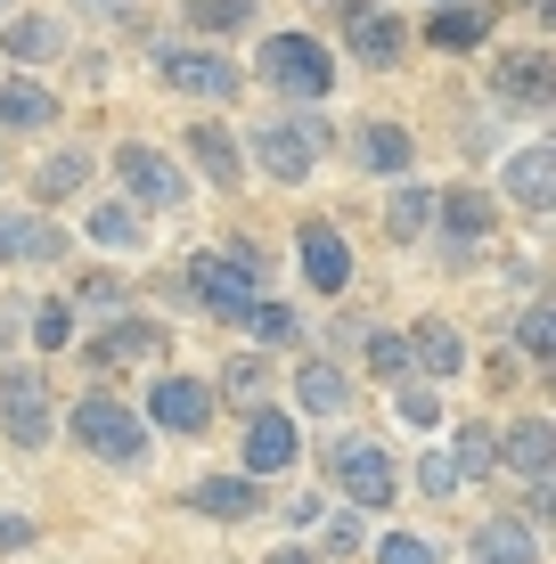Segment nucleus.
Instances as JSON below:
<instances>
[{
    "instance_id": "obj_7",
    "label": "nucleus",
    "mask_w": 556,
    "mask_h": 564,
    "mask_svg": "<svg viewBox=\"0 0 556 564\" xmlns=\"http://www.w3.org/2000/svg\"><path fill=\"white\" fill-rule=\"evenodd\" d=\"M148 417H156L164 434H205V417H214V393H205L197 377H164L156 393H148Z\"/></svg>"
},
{
    "instance_id": "obj_34",
    "label": "nucleus",
    "mask_w": 556,
    "mask_h": 564,
    "mask_svg": "<svg viewBox=\"0 0 556 564\" xmlns=\"http://www.w3.org/2000/svg\"><path fill=\"white\" fill-rule=\"evenodd\" d=\"M369 368L377 377H401L410 368V336H369Z\"/></svg>"
},
{
    "instance_id": "obj_3",
    "label": "nucleus",
    "mask_w": 556,
    "mask_h": 564,
    "mask_svg": "<svg viewBox=\"0 0 556 564\" xmlns=\"http://www.w3.org/2000/svg\"><path fill=\"white\" fill-rule=\"evenodd\" d=\"M262 74H271L286 99H319V90L336 83L328 50H319L312 33H271V42H262Z\"/></svg>"
},
{
    "instance_id": "obj_14",
    "label": "nucleus",
    "mask_w": 556,
    "mask_h": 564,
    "mask_svg": "<svg viewBox=\"0 0 556 564\" xmlns=\"http://www.w3.org/2000/svg\"><path fill=\"white\" fill-rule=\"evenodd\" d=\"M475 564H541V549H532L524 523H475Z\"/></svg>"
},
{
    "instance_id": "obj_15",
    "label": "nucleus",
    "mask_w": 556,
    "mask_h": 564,
    "mask_svg": "<svg viewBox=\"0 0 556 564\" xmlns=\"http://www.w3.org/2000/svg\"><path fill=\"white\" fill-rule=\"evenodd\" d=\"M188 499H197L205 516H229V523L262 508V491H254V482H246V475H214V482H197V491H188Z\"/></svg>"
},
{
    "instance_id": "obj_30",
    "label": "nucleus",
    "mask_w": 556,
    "mask_h": 564,
    "mask_svg": "<svg viewBox=\"0 0 556 564\" xmlns=\"http://www.w3.org/2000/svg\"><path fill=\"white\" fill-rule=\"evenodd\" d=\"M90 238H99V246H131V238H140V221H131L123 205H90Z\"/></svg>"
},
{
    "instance_id": "obj_27",
    "label": "nucleus",
    "mask_w": 556,
    "mask_h": 564,
    "mask_svg": "<svg viewBox=\"0 0 556 564\" xmlns=\"http://www.w3.org/2000/svg\"><path fill=\"white\" fill-rule=\"evenodd\" d=\"M181 17L197 33H238L246 17H254V0H181Z\"/></svg>"
},
{
    "instance_id": "obj_41",
    "label": "nucleus",
    "mask_w": 556,
    "mask_h": 564,
    "mask_svg": "<svg viewBox=\"0 0 556 564\" xmlns=\"http://www.w3.org/2000/svg\"><path fill=\"white\" fill-rule=\"evenodd\" d=\"M328 9L344 17V25H352V17H369V0H328Z\"/></svg>"
},
{
    "instance_id": "obj_4",
    "label": "nucleus",
    "mask_w": 556,
    "mask_h": 564,
    "mask_svg": "<svg viewBox=\"0 0 556 564\" xmlns=\"http://www.w3.org/2000/svg\"><path fill=\"white\" fill-rule=\"evenodd\" d=\"M336 482H344V499H352V508H385L393 499V458L377 451V442H336Z\"/></svg>"
},
{
    "instance_id": "obj_28",
    "label": "nucleus",
    "mask_w": 556,
    "mask_h": 564,
    "mask_svg": "<svg viewBox=\"0 0 556 564\" xmlns=\"http://www.w3.org/2000/svg\"><path fill=\"white\" fill-rule=\"evenodd\" d=\"M9 57H57V25L50 17H17L9 25Z\"/></svg>"
},
{
    "instance_id": "obj_39",
    "label": "nucleus",
    "mask_w": 556,
    "mask_h": 564,
    "mask_svg": "<svg viewBox=\"0 0 556 564\" xmlns=\"http://www.w3.org/2000/svg\"><path fill=\"white\" fill-rule=\"evenodd\" d=\"M25 540H33V523H25V516H0V556L25 549Z\"/></svg>"
},
{
    "instance_id": "obj_20",
    "label": "nucleus",
    "mask_w": 556,
    "mask_h": 564,
    "mask_svg": "<svg viewBox=\"0 0 556 564\" xmlns=\"http://www.w3.org/2000/svg\"><path fill=\"white\" fill-rule=\"evenodd\" d=\"M164 344V327H148V319H123L115 336L90 344V368H115V360H140V352H156Z\"/></svg>"
},
{
    "instance_id": "obj_17",
    "label": "nucleus",
    "mask_w": 556,
    "mask_h": 564,
    "mask_svg": "<svg viewBox=\"0 0 556 564\" xmlns=\"http://www.w3.org/2000/svg\"><path fill=\"white\" fill-rule=\"evenodd\" d=\"M0 123L50 131V123H57V99H50V90H33V83H0Z\"/></svg>"
},
{
    "instance_id": "obj_12",
    "label": "nucleus",
    "mask_w": 556,
    "mask_h": 564,
    "mask_svg": "<svg viewBox=\"0 0 556 564\" xmlns=\"http://www.w3.org/2000/svg\"><path fill=\"white\" fill-rule=\"evenodd\" d=\"M508 197L524 213H541L556 197V148H524V155H515V164H508Z\"/></svg>"
},
{
    "instance_id": "obj_32",
    "label": "nucleus",
    "mask_w": 556,
    "mask_h": 564,
    "mask_svg": "<svg viewBox=\"0 0 556 564\" xmlns=\"http://www.w3.org/2000/svg\"><path fill=\"white\" fill-rule=\"evenodd\" d=\"M385 229H393V238H417V229H426V197H417V188H393Z\"/></svg>"
},
{
    "instance_id": "obj_31",
    "label": "nucleus",
    "mask_w": 556,
    "mask_h": 564,
    "mask_svg": "<svg viewBox=\"0 0 556 564\" xmlns=\"http://www.w3.org/2000/svg\"><path fill=\"white\" fill-rule=\"evenodd\" d=\"M246 327H254L262 344H295V311H279V303H254V311H246Z\"/></svg>"
},
{
    "instance_id": "obj_5",
    "label": "nucleus",
    "mask_w": 556,
    "mask_h": 564,
    "mask_svg": "<svg viewBox=\"0 0 556 564\" xmlns=\"http://www.w3.org/2000/svg\"><path fill=\"white\" fill-rule=\"evenodd\" d=\"M0 425H9V442H25V451L50 442V401H42V377H33V368H9V377H0Z\"/></svg>"
},
{
    "instance_id": "obj_37",
    "label": "nucleus",
    "mask_w": 556,
    "mask_h": 564,
    "mask_svg": "<svg viewBox=\"0 0 556 564\" xmlns=\"http://www.w3.org/2000/svg\"><path fill=\"white\" fill-rule=\"evenodd\" d=\"M377 564H434V549H426V540H410V532H393L385 549H377Z\"/></svg>"
},
{
    "instance_id": "obj_25",
    "label": "nucleus",
    "mask_w": 556,
    "mask_h": 564,
    "mask_svg": "<svg viewBox=\"0 0 556 564\" xmlns=\"http://www.w3.org/2000/svg\"><path fill=\"white\" fill-rule=\"evenodd\" d=\"M360 164H377V172H410V131H401V123H369V140H360Z\"/></svg>"
},
{
    "instance_id": "obj_9",
    "label": "nucleus",
    "mask_w": 556,
    "mask_h": 564,
    "mask_svg": "<svg viewBox=\"0 0 556 564\" xmlns=\"http://www.w3.org/2000/svg\"><path fill=\"white\" fill-rule=\"evenodd\" d=\"M246 466H254V475L295 466V417L286 410H254V425H246Z\"/></svg>"
},
{
    "instance_id": "obj_13",
    "label": "nucleus",
    "mask_w": 556,
    "mask_h": 564,
    "mask_svg": "<svg viewBox=\"0 0 556 564\" xmlns=\"http://www.w3.org/2000/svg\"><path fill=\"white\" fill-rule=\"evenodd\" d=\"M483 33H491V0H458V9L426 17V42L434 50H475Z\"/></svg>"
},
{
    "instance_id": "obj_24",
    "label": "nucleus",
    "mask_w": 556,
    "mask_h": 564,
    "mask_svg": "<svg viewBox=\"0 0 556 564\" xmlns=\"http://www.w3.org/2000/svg\"><path fill=\"white\" fill-rule=\"evenodd\" d=\"M344 33H352V50L360 57H369V66H393V57H401V25H393V17H352V25H344Z\"/></svg>"
},
{
    "instance_id": "obj_26",
    "label": "nucleus",
    "mask_w": 556,
    "mask_h": 564,
    "mask_svg": "<svg viewBox=\"0 0 556 564\" xmlns=\"http://www.w3.org/2000/svg\"><path fill=\"white\" fill-rule=\"evenodd\" d=\"M410 360H426V377H450V368H458V336H450L443 319H426L410 336Z\"/></svg>"
},
{
    "instance_id": "obj_21",
    "label": "nucleus",
    "mask_w": 556,
    "mask_h": 564,
    "mask_svg": "<svg viewBox=\"0 0 556 564\" xmlns=\"http://www.w3.org/2000/svg\"><path fill=\"white\" fill-rule=\"evenodd\" d=\"M25 254V262H57V229L42 221H17V213H0V262Z\"/></svg>"
},
{
    "instance_id": "obj_6",
    "label": "nucleus",
    "mask_w": 556,
    "mask_h": 564,
    "mask_svg": "<svg viewBox=\"0 0 556 564\" xmlns=\"http://www.w3.org/2000/svg\"><path fill=\"white\" fill-rule=\"evenodd\" d=\"M156 74L172 90H188V99H229L238 90V66L214 57V50H156Z\"/></svg>"
},
{
    "instance_id": "obj_16",
    "label": "nucleus",
    "mask_w": 556,
    "mask_h": 564,
    "mask_svg": "<svg viewBox=\"0 0 556 564\" xmlns=\"http://www.w3.org/2000/svg\"><path fill=\"white\" fill-rule=\"evenodd\" d=\"M500 451H508V466H515V475H548L556 434H548L541 417H524V425H508V442H500Z\"/></svg>"
},
{
    "instance_id": "obj_1",
    "label": "nucleus",
    "mask_w": 556,
    "mask_h": 564,
    "mask_svg": "<svg viewBox=\"0 0 556 564\" xmlns=\"http://www.w3.org/2000/svg\"><path fill=\"white\" fill-rule=\"evenodd\" d=\"M254 246H238V254H197L188 262V286L205 295V311L214 319H229V327H246V311H254Z\"/></svg>"
},
{
    "instance_id": "obj_33",
    "label": "nucleus",
    "mask_w": 556,
    "mask_h": 564,
    "mask_svg": "<svg viewBox=\"0 0 556 564\" xmlns=\"http://www.w3.org/2000/svg\"><path fill=\"white\" fill-rule=\"evenodd\" d=\"M515 336H524V352H556V311H548V303H532Z\"/></svg>"
},
{
    "instance_id": "obj_36",
    "label": "nucleus",
    "mask_w": 556,
    "mask_h": 564,
    "mask_svg": "<svg viewBox=\"0 0 556 564\" xmlns=\"http://www.w3.org/2000/svg\"><path fill=\"white\" fill-rule=\"evenodd\" d=\"M33 344H42V352H66V344H74V327H66V303H50L42 319H33Z\"/></svg>"
},
{
    "instance_id": "obj_29",
    "label": "nucleus",
    "mask_w": 556,
    "mask_h": 564,
    "mask_svg": "<svg viewBox=\"0 0 556 564\" xmlns=\"http://www.w3.org/2000/svg\"><path fill=\"white\" fill-rule=\"evenodd\" d=\"M491 466H500V442H491L483 425H467V434H458V466H450V475H491Z\"/></svg>"
},
{
    "instance_id": "obj_35",
    "label": "nucleus",
    "mask_w": 556,
    "mask_h": 564,
    "mask_svg": "<svg viewBox=\"0 0 556 564\" xmlns=\"http://www.w3.org/2000/svg\"><path fill=\"white\" fill-rule=\"evenodd\" d=\"M74 181H83V155H50V164H42V181H33V188H42V197H66Z\"/></svg>"
},
{
    "instance_id": "obj_23",
    "label": "nucleus",
    "mask_w": 556,
    "mask_h": 564,
    "mask_svg": "<svg viewBox=\"0 0 556 564\" xmlns=\"http://www.w3.org/2000/svg\"><path fill=\"white\" fill-rule=\"evenodd\" d=\"M188 148H197V164L214 172V188H238V140H229V131L197 123V131H188Z\"/></svg>"
},
{
    "instance_id": "obj_22",
    "label": "nucleus",
    "mask_w": 556,
    "mask_h": 564,
    "mask_svg": "<svg viewBox=\"0 0 556 564\" xmlns=\"http://www.w3.org/2000/svg\"><path fill=\"white\" fill-rule=\"evenodd\" d=\"M443 221H450L458 254H467V246H475V238L491 229V197H475V188H450V197H443Z\"/></svg>"
},
{
    "instance_id": "obj_38",
    "label": "nucleus",
    "mask_w": 556,
    "mask_h": 564,
    "mask_svg": "<svg viewBox=\"0 0 556 564\" xmlns=\"http://www.w3.org/2000/svg\"><path fill=\"white\" fill-rule=\"evenodd\" d=\"M401 417H410V425H434V417H443V401H434V393H401Z\"/></svg>"
},
{
    "instance_id": "obj_11",
    "label": "nucleus",
    "mask_w": 556,
    "mask_h": 564,
    "mask_svg": "<svg viewBox=\"0 0 556 564\" xmlns=\"http://www.w3.org/2000/svg\"><path fill=\"white\" fill-rule=\"evenodd\" d=\"M312 155H319V123H271L262 131V164H271L279 181H303Z\"/></svg>"
},
{
    "instance_id": "obj_40",
    "label": "nucleus",
    "mask_w": 556,
    "mask_h": 564,
    "mask_svg": "<svg viewBox=\"0 0 556 564\" xmlns=\"http://www.w3.org/2000/svg\"><path fill=\"white\" fill-rule=\"evenodd\" d=\"M417 482H426V499H443V491H450V482H458V475H450V466H443V458H426V475H417Z\"/></svg>"
},
{
    "instance_id": "obj_18",
    "label": "nucleus",
    "mask_w": 556,
    "mask_h": 564,
    "mask_svg": "<svg viewBox=\"0 0 556 564\" xmlns=\"http://www.w3.org/2000/svg\"><path fill=\"white\" fill-rule=\"evenodd\" d=\"M295 401H303V410H312V417H336L344 401H352V384H344V377H336L328 360H312V368H303V377H295Z\"/></svg>"
},
{
    "instance_id": "obj_10",
    "label": "nucleus",
    "mask_w": 556,
    "mask_h": 564,
    "mask_svg": "<svg viewBox=\"0 0 556 564\" xmlns=\"http://www.w3.org/2000/svg\"><path fill=\"white\" fill-rule=\"evenodd\" d=\"M303 279H312L319 295H344V279H352V254H344V238H336L328 221L303 229Z\"/></svg>"
},
{
    "instance_id": "obj_19",
    "label": "nucleus",
    "mask_w": 556,
    "mask_h": 564,
    "mask_svg": "<svg viewBox=\"0 0 556 564\" xmlns=\"http://www.w3.org/2000/svg\"><path fill=\"white\" fill-rule=\"evenodd\" d=\"M500 90H508V99H524V107H541V99H548V57H541V50L500 57Z\"/></svg>"
},
{
    "instance_id": "obj_2",
    "label": "nucleus",
    "mask_w": 556,
    "mask_h": 564,
    "mask_svg": "<svg viewBox=\"0 0 556 564\" xmlns=\"http://www.w3.org/2000/svg\"><path fill=\"white\" fill-rule=\"evenodd\" d=\"M74 442L99 451V458H115V466H131V458L148 451V425L131 417L115 393H83V401H74Z\"/></svg>"
},
{
    "instance_id": "obj_8",
    "label": "nucleus",
    "mask_w": 556,
    "mask_h": 564,
    "mask_svg": "<svg viewBox=\"0 0 556 564\" xmlns=\"http://www.w3.org/2000/svg\"><path fill=\"white\" fill-rule=\"evenodd\" d=\"M115 172H123V188H131L140 205H156V213L181 205V172H172L156 148H123V155H115Z\"/></svg>"
}]
</instances>
